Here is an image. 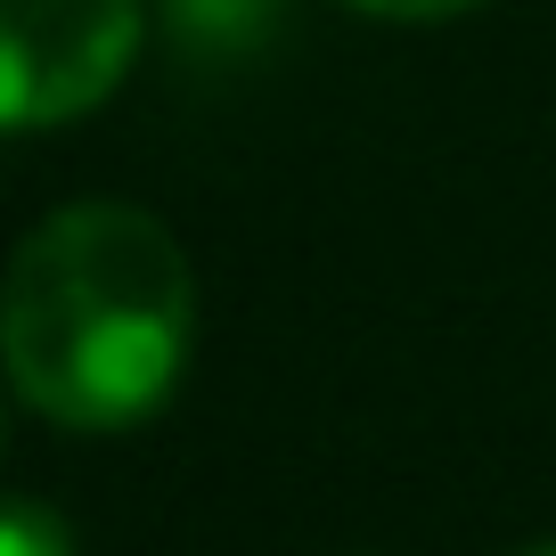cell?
<instances>
[{
  "label": "cell",
  "mask_w": 556,
  "mask_h": 556,
  "mask_svg": "<svg viewBox=\"0 0 556 556\" xmlns=\"http://www.w3.org/2000/svg\"><path fill=\"white\" fill-rule=\"evenodd\" d=\"M197 344L180 238L139 205H66L0 270V368L66 434H123L173 401Z\"/></svg>",
  "instance_id": "1"
},
{
  "label": "cell",
  "mask_w": 556,
  "mask_h": 556,
  "mask_svg": "<svg viewBox=\"0 0 556 556\" xmlns=\"http://www.w3.org/2000/svg\"><path fill=\"white\" fill-rule=\"evenodd\" d=\"M278 0H173V17L189 41H222V50H245V41L270 25Z\"/></svg>",
  "instance_id": "3"
},
{
  "label": "cell",
  "mask_w": 556,
  "mask_h": 556,
  "mask_svg": "<svg viewBox=\"0 0 556 556\" xmlns=\"http://www.w3.org/2000/svg\"><path fill=\"white\" fill-rule=\"evenodd\" d=\"M352 9H368V17H393V25H434V17H458V9H475V0H352Z\"/></svg>",
  "instance_id": "5"
},
{
  "label": "cell",
  "mask_w": 556,
  "mask_h": 556,
  "mask_svg": "<svg viewBox=\"0 0 556 556\" xmlns=\"http://www.w3.org/2000/svg\"><path fill=\"white\" fill-rule=\"evenodd\" d=\"M0 451H9V409H0Z\"/></svg>",
  "instance_id": "7"
},
{
  "label": "cell",
  "mask_w": 556,
  "mask_h": 556,
  "mask_svg": "<svg viewBox=\"0 0 556 556\" xmlns=\"http://www.w3.org/2000/svg\"><path fill=\"white\" fill-rule=\"evenodd\" d=\"M0 556H74V532L41 500H0Z\"/></svg>",
  "instance_id": "4"
},
{
  "label": "cell",
  "mask_w": 556,
  "mask_h": 556,
  "mask_svg": "<svg viewBox=\"0 0 556 556\" xmlns=\"http://www.w3.org/2000/svg\"><path fill=\"white\" fill-rule=\"evenodd\" d=\"M523 556H556V540H540V548H523Z\"/></svg>",
  "instance_id": "6"
},
{
  "label": "cell",
  "mask_w": 556,
  "mask_h": 556,
  "mask_svg": "<svg viewBox=\"0 0 556 556\" xmlns=\"http://www.w3.org/2000/svg\"><path fill=\"white\" fill-rule=\"evenodd\" d=\"M139 58V0H0V131L90 115Z\"/></svg>",
  "instance_id": "2"
}]
</instances>
